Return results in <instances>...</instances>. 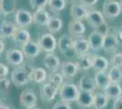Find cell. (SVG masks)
I'll list each match as a JSON object with an SVG mask.
<instances>
[{"instance_id": "cell-1", "label": "cell", "mask_w": 122, "mask_h": 109, "mask_svg": "<svg viewBox=\"0 0 122 109\" xmlns=\"http://www.w3.org/2000/svg\"><path fill=\"white\" fill-rule=\"evenodd\" d=\"M79 88L78 86L76 85L75 84L72 83H64L62 85L59 91L60 95V98L62 101H66V102H76V98L78 96L79 94Z\"/></svg>"}, {"instance_id": "cell-2", "label": "cell", "mask_w": 122, "mask_h": 109, "mask_svg": "<svg viewBox=\"0 0 122 109\" xmlns=\"http://www.w3.org/2000/svg\"><path fill=\"white\" fill-rule=\"evenodd\" d=\"M29 73L24 67L15 68L11 74V81L16 86H24L31 81Z\"/></svg>"}, {"instance_id": "cell-3", "label": "cell", "mask_w": 122, "mask_h": 109, "mask_svg": "<svg viewBox=\"0 0 122 109\" xmlns=\"http://www.w3.org/2000/svg\"><path fill=\"white\" fill-rule=\"evenodd\" d=\"M119 44V40L115 34L110 33V32H106L104 40H103V47L102 50H104L107 53H115L117 51V47Z\"/></svg>"}, {"instance_id": "cell-4", "label": "cell", "mask_w": 122, "mask_h": 109, "mask_svg": "<svg viewBox=\"0 0 122 109\" xmlns=\"http://www.w3.org/2000/svg\"><path fill=\"white\" fill-rule=\"evenodd\" d=\"M103 13L104 16L109 18H115L121 13L120 3L114 0H107L103 5Z\"/></svg>"}, {"instance_id": "cell-5", "label": "cell", "mask_w": 122, "mask_h": 109, "mask_svg": "<svg viewBox=\"0 0 122 109\" xmlns=\"http://www.w3.org/2000/svg\"><path fill=\"white\" fill-rule=\"evenodd\" d=\"M94 95L93 92L80 90L76 100V105L81 109H89L94 104Z\"/></svg>"}, {"instance_id": "cell-6", "label": "cell", "mask_w": 122, "mask_h": 109, "mask_svg": "<svg viewBox=\"0 0 122 109\" xmlns=\"http://www.w3.org/2000/svg\"><path fill=\"white\" fill-rule=\"evenodd\" d=\"M60 91V89L57 88L54 85L50 83H45L42 85L40 89V97L43 102H51L56 97V94Z\"/></svg>"}, {"instance_id": "cell-7", "label": "cell", "mask_w": 122, "mask_h": 109, "mask_svg": "<svg viewBox=\"0 0 122 109\" xmlns=\"http://www.w3.org/2000/svg\"><path fill=\"white\" fill-rule=\"evenodd\" d=\"M38 44L40 45L41 49L46 53H52L55 51L56 47V41L53 34L47 33L39 38Z\"/></svg>"}, {"instance_id": "cell-8", "label": "cell", "mask_w": 122, "mask_h": 109, "mask_svg": "<svg viewBox=\"0 0 122 109\" xmlns=\"http://www.w3.org/2000/svg\"><path fill=\"white\" fill-rule=\"evenodd\" d=\"M15 25L21 28L26 27L33 23V15L29 11L24 9H18L15 16Z\"/></svg>"}, {"instance_id": "cell-9", "label": "cell", "mask_w": 122, "mask_h": 109, "mask_svg": "<svg viewBox=\"0 0 122 109\" xmlns=\"http://www.w3.org/2000/svg\"><path fill=\"white\" fill-rule=\"evenodd\" d=\"M58 49L62 54L67 56L71 51L74 52V39L69 34H65L61 36L57 43Z\"/></svg>"}, {"instance_id": "cell-10", "label": "cell", "mask_w": 122, "mask_h": 109, "mask_svg": "<svg viewBox=\"0 0 122 109\" xmlns=\"http://www.w3.org/2000/svg\"><path fill=\"white\" fill-rule=\"evenodd\" d=\"M41 50L42 49L40 47V45L31 40L22 46V52L25 58H28V59L36 58L40 54Z\"/></svg>"}, {"instance_id": "cell-11", "label": "cell", "mask_w": 122, "mask_h": 109, "mask_svg": "<svg viewBox=\"0 0 122 109\" xmlns=\"http://www.w3.org/2000/svg\"><path fill=\"white\" fill-rule=\"evenodd\" d=\"M86 20L87 23L93 27V28H99L103 25L106 24L104 15L101 12L97 10H90L88 11V14L86 16Z\"/></svg>"}, {"instance_id": "cell-12", "label": "cell", "mask_w": 122, "mask_h": 109, "mask_svg": "<svg viewBox=\"0 0 122 109\" xmlns=\"http://www.w3.org/2000/svg\"><path fill=\"white\" fill-rule=\"evenodd\" d=\"M24 57L25 56L22 50H18L16 48L8 50L5 55V59L7 63L13 66H19L22 65V63L24 62Z\"/></svg>"}, {"instance_id": "cell-13", "label": "cell", "mask_w": 122, "mask_h": 109, "mask_svg": "<svg viewBox=\"0 0 122 109\" xmlns=\"http://www.w3.org/2000/svg\"><path fill=\"white\" fill-rule=\"evenodd\" d=\"M37 101L36 94L32 92L30 90H25L22 92L19 96V103L22 106L25 108H30V107H35Z\"/></svg>"}, {"instance_id": "cell-14", "label": "cell", "mask_w": 122, "mask_h": 109, "mask_svg": "<svg viewBox=\"0 0 122 109\" xmlns=\"http://www.w3.org/2000/svg\"><path fill=\"white\" fill-rule=\"evenodd\" d=\"M105 34L100 31H93L89 35L88 42L90 45V48L92 51H100L103 47V40H104Z\"/></svg>"}, {"instance_id": "cell-15", "label": "cell", "mask_w": 122, "mask_h": 109, "mask_svg": "<svg viewBox=\"0 0 122 109\" xmlns=\"http://www.w3.org/2000/svg\"><path fill=\"white\" fill-rule=\"evenodd\" d=\"M86 27L81 21L77 20H71L68 24V34L72 37L80 38L85 34Z\"/></svg>"}, {"instance_id": "cell-16", "label": "cell", "mask_w": 122, "mask_h": 109, "mask_svg": "<svg viewBox=\"0 0 122 109\" xmlns=\"http://www.w3.org/2000/svg\"><path fill=\"white\" fill-rule=\"evenodd\" d=\"M17 27L15 24H13L10 21H3L1 23L0 26V35H1V39L3 38H8V37H13V36L17 31Z\"/></svg>"}, {"instance_id": "cell-17", "label": "cell", "mask_w": 122, "mask_h": 109, "mask_svg": "<svg viewBox=\"0 0 122 109\" xmlns=\"http://www.w3.org/2000/svg\"><path fill=\"white\" fill-rule=\"evenodd\" d=\"M95 57H96V55L89 52L80 56L79 59H78V62H77V66H78L79 69L83 70V71H86V70L93 67Z\"/></svg>"}, {"instance_id": "cell-18", "label": "cell", "mask_w": 122, "mask_h": 109, "mask_svg": "<svg viewBox=\"0 0 122 109\" xmlns=\"http://www.w3.org/2000/svg\"><path fill=\"white\" fill-rule=\"evenodd\" d=\"M70 14L73 18V20L82 21L83 19H86L88 11L86 10V6L80 4H73L70 8Z\"/></svg>"}, {"instance_id": "cell-19", "label": "cell", "mask_w": 122, "mask_h": 109, "mask_svg": "<svg viewBox=\"0 0 122 109\" xmlns=\"http://www.w3.org/2000/svg\"><path fill=\"white\" fill-rule=\"evenodd\" d=\"M104 94L108 97V99L115 100V99L121 97L122 88L119 83L111 82L106 88L104 89Z\"/></svg>"}, {"instance_id": "cell-20", "label": "cell", "mask_w": 122, "mask_h": 109, "mask_svg": "<svg viewBox=\"0 0 122 109\" xmlns=\"http://www.w3.org/2000/svg\"><path fill=\"white\" fill-rule=\"evenodd\" d=\"M90 49L91 48L88 40L81 37L74 40V53H76L78 57L88 53Z\"/></svg>"}, {"instance_id": "cell-21", "label": "cell", "mask_w": 122, "mask_h": 109, "mask_svg": "<svg viewBox=\"0 0 122 109\" xmlns=\"http://www.w3.org/2000/svg\"><path fill=\"white\" fill-rule=\"evenodd\" d=\"M78 66L77 63L73 62H64L61 65V74L66 78H71L75 76L78 71Z\"/></svg>"}, {"instance_id": "cell-22", "label": "cell", "mask_w": 122, "mask_h": 109, "mask_svg": "<svg viewBox=\"0 0 122 109\" xmlns=\"http://www.w3.org/2000/svg\"><path fill=\"white\" fill-rule=\"evenodd\" d=\"M49 19H50V16L46 10H44V8L37 9L33 14V23L37 26H46Z\"/></svg>"}, {"instance_id": "cell-23", "label": "cell", "mask_w": 122, "mask_h": 109, "mask_svg": "<svg viewBox=\"0 0 122 109\" xmlns=\"http://www.w3.org/2000/svg\"><path fill=\"white\" fill-rule=\"evenodd\" d=\"M43 64L47 69H49L51 71H54V72L56 71L60 66L59 58L52 53H47L45 56L44 59H43Z\"/></svg>"}, {"instance_id": "cell-24", "label": "cell", "mask_w": 122, "mask_h": 109, "mask_svg": "<svg viewBox=\"0 0 122 109\" xmlns=\"http://www.w3.org/2000/svg\"><path fill=\"white\" fill-rule=\"evenodd\" d=\"M97 87L95 77L93 78L90 76H84L80 78L78 82V88L79 90H84V91H88V92H93Z\"/></svg>"}, {"instance_id": "cell-25", "label": "cell", "mask_w": 122, "mask_h": 109, "mask_svg": "<svg viewBox=\"0 0 122 109\" xmlns=\"http://www.w3.org/2000/svg\"><path fill=\"white\" fill-rule=\"evenodd\" d=\"M30 80L37 84H42L46 81L47 78V73L46 71L42 67H36L31 69L30 73Z\"/></svg>"}, {"instance_id": "cell-26", "label": "cell", "mask_w": 122, "mask_h": 109, "mask_svg": "<svg viewBox=\"0 0 122 109\" xmlns=\"http://www.w3.org/2000/svg\"><path fill=\"white\" fill-rule=\"evenodd\" d=\"M95 81H96L97 88L102 89V90H104L111 83L109 76L106 73V71H97L95 75Z\"/></svg>"}, {"instance_id": "cell-27", "label": "cell", "mask_w": 122, "mask_h": 109, "mask_svg": "<svg viewBox=\"0 0 122 109\" xmlns=\"http://www.w3.org/2000/svg\"><path fill=\"white\" fill-rule=\"evenodd\" d=\"M12 38L15 44L23 46L25 43L30 41V34L25 28H20V29H17V31L15 32V34Z\"/></svg>"}, {"instance_id": "cell-28", "label": "cell", "mask_w": 122, "mask_h": 109, "mask_svg": "<svg viewBox=\"0 0 122 109\" xmlns=\"http://www.w3.org/2000/svg\"><path fill=\"white\" fill-rule=\"evenodd\" d=\"M108 103V97L105 94L97 93L94 95V109H106Z\"/></svg>"}, {"instance_id": "cell-29", "label": "cell", "mask_w": 122, "mask_h": 109, "mask_svg": "<svg viewBox=\"0 0 122 109\" xmlns=\"http://www.w3.org/2000/svg\"><path fill=\"white\" fill-rule=\"evenodd\" d=\"M62 26H63V22L60 18L56 16H50V19L46 25V28L50 34H56L58 31H60Z\"/></svg>"}, {"instance_id": "cell-30", "label": "cell", "mask_w": 122, "mask_h": 109, "mask_svg": "<svg viewBox=\"0 0 122 109\" xmlns=\"http://www.w3.org/2000/svg\"><path fill=\"white\" fill-rule=\"evenodd\" d=\"M15 0H1V14L3 16H7L11 14L13 11H15Z\"/></svg>"}, {"instance_id": "cell-31", "label": "cell", "mask_w": 122, "mask_h": 109, "mask_svg": "<svg viewBox=\"0 0 122 109\" xmlns=\"http://www.w3.org/2000/svg\"><path fill=\"white\" fill-rule=\"evenodd\" d=\"M108 64H109V62L107 61V58L101 57V56H97L96 55L94 64H93V68L97 72V71H106L107 68L108 67Z\"/></svg>"}, {"instance_id": "cell-32", "label": "cell", "mask_w": 122, "mask_h": 109, "mask_svg": "<svg viewBox=\"0 0 122 109\" xmlns=\"http://www.w3.org/2000/svg\"><path fill=\"white\" fill-rule=\"evenodd\" d=\"M108 76L111 80V82H115V83H120L122 80V70L119 66H112L110 68L109 72H108Z\"/></svg>"}, {"instance_id": "cell-33", "label": "cell", "mask_w": 122, "mask_h": 109, "mask_svg": "<svg viewBox=\"0 0 122 109\" xmlns=\"http://www.w3.org/2000/svg\"><path fill=\"white\" fill-rule=\"evenodd\" d=\"M63 80H64V76H63L62 74L57 72H54L49 76V77H48V83L54 85L57 88L60 89L62 85L64 84L63 83Z\"/></svg>"}, {"instance_id": "cell-34", "label": "cell", "mask_w": 122, "mask_h": 109, "mask_svg": "<svg viewBox=\"0 0 122 109\" xmlns=\"http://www.w3.org/2000/svg\"><path fill=\"white\" fill-rule=\"evenodd\" d=\"M66 0H49L48 1V7L53 12H58L66 7Z\"/></svg>"}, {"instance_id": "cell-35", "label": "cell", "mask_w": 122, "mask_h": 109, "mask_svg": "<svg viewBox=\"0 0 122 109\" xmlns=\"http://www.w3.org/2000/svg\"><path fill=\"white\" fill-rule=\"evenodd\" d=\"M29 1H30V5L32 9L37 10V9L44 8L46 5L48 4L49 0H29Z\"/></svg>"}, {"instance_id": "cell-36", "label": "cell", "mask_w": 122, "mask_h": 109, "mask_svg": "<svg viewBox=\"0 0 122 109\" xmlns=\"http://www.w3.org/2000/svg\"><path fill=\"white\" fill-rule=\"evenodd\" d=\"M110 64L115 66H122V53H114L110 58Z\"/></svg>"}, {"instance_id": "cell-37", "label": "cell", "mask_w": 122, "mask_h": 109, "mask_svg": "<svg viewBox=\"0 0 122 109\" xmlns=\"http://www.w3.org/2000/svg\"><path fill=\"white\" fill-rule=\"evenodd\" d=\"M0 83H1V92H2V94L5 95V94L8 92V90L10 88V82H9V80L7 78L5 77L1 78Z\"/></svg>"}, {"instance_id": "cell-38", "label": "cell", "mask_w": 122, "mask_h": 109, "mask_svg": "<svg viewBox=\"0 0 122 109\" xmlns=\"http://www.w3.org/2000/svg\"><path fill=\"white\" fill-rule=\"evenodd\" d=\"M53 109H71V106L68 102L66 101H58L56 102L55 105L53 106Z\"/></svg>"}, {"instance_id": "cell-39", "label": "cell", "mask_w": 122, "mask_h": 109, "mask_svg": "<svg viewBox=\"0 0 122 109\" xmlns=\"http://www.w3.org/2000/svg\"><path fill=\"white\" fill-rule=\"evenodd\" d=\"M8 75V67L5 66V64H0V76L1 78L6 77V76Z\"/></svg>"}, {"instance_id": "cell-40", "label": "cell", "mask_w": 122, "mask_h": 109, "mask_svg": "<svg viewBox=\"0 0 122 109\" xmlns=\"http://www.w3.org/2000/svg\"><path fill=\"white\" fill-rule=\"evenodd\" d=\"M79 1L84 6L89 7V6H93V5H96L98 0H79Z\"/></svg>"}, {"instance_id": "cell-41", "label": "cell", "mask_w": 122, "mask_h": 109, "mask_svg": "<svg viewBox=\"0 0 122 109\" xmlns=\"http://www.w3.org/2000/svg\"><path fill=\"white\" fill-rule=\"evenodd\" d=\"M113 109H122V96L114 100V102H113Z\"/></svg>"}, {"instance_id": "cell-42", "label": "cell", "mask_w": 122, "mask_h": 109, "mask_svg": "<svg viewBox=\"0 0 122 109\" xmlns=\"http://www.w3.org/2000/svg\"><path fill=\"white\" fill-rule=\"evenodd\" d=\"M0 46H1L0 53L2 54V53H3V51H4V49H5V44H4V42H3V40H2V39H1V43H0Z\"/></svg>"}, {"instance_id": "cell-43", "label": "cell", "mask_w": 122, "mask_h": 109, "mask_svg": "<svg viewBox=\"0 0 122 109\" xmlns=\"http://www.w3.org/2000/svg\"><path fill=\"white\" fill-rule=\"evenodd\" d=\"M0 109H10L7 105H5V104H1L0 105Z\"/></svg>"}, {"instance_id": "cell-44", "label": "cell", "mask_w": 122, "mask_h": 109, "mask_svg": "<svg viewBox=\"0 0 122 109\" xmlns=\"http://www.w3.org/2000/svg\"><path fill=\"white\" fill-rule=\"evenodd\" d=\"M26 109H39V108H37V107L35 106V107H30V108H26Z\"/></svg>"}, {"instance_id": "cell-45", "label": "cell", "mask_w": 122, "mask_h": 109, "mask_svg": "<svg viewBox=\"0 0 122 109\" xmlns=\"http://www.w3.org/2000/svg\"><path fill=\"white\" fill-rule=\"evenodd\" d=\"M66 1H67V2H73L74 0H66Z\"/></svg>"}, {"instance_id": "cell-46", "label": "cell", "mask_w": 122, "mask_h": 109, "mask_svg": "<svg viewBox=\"0 0 122 109\" xmlns=\"http://www.w3.org/2000/svg\"><path fill=\"white\" fill-rule=\"evenodd\" d=\"M89 109H90V108H89Z\"/></svg>"}]
</instances>
